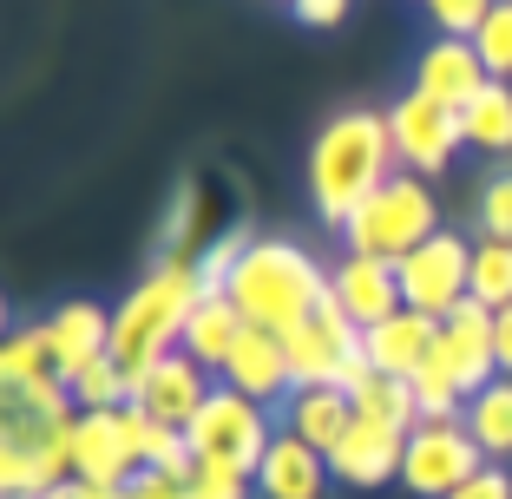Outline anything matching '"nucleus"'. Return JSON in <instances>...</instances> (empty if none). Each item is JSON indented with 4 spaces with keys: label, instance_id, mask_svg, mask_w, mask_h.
I'll list each match as a JSON object with an SVG mask.
<instances>
[{
    "label": "nucleus",
    "instance_id": "12",
    "mask_svg": "<svg viewBox=\"0 0 512 499\" xmlns=\"http://www.w3.org/2000/svg\"><path fill=\"white\" fill-rule=\"evenodd\" d=\"M401 460H407V434L388 421H368V414H355L348 434L329 447V473L342 486H355V493H375V486L401 480Z\"/></svg>",
    "mask_w": 512,
    "mask_h": 499
},
{
    "label": "nucleus",
    "instance_id": "36",
    "mask_svg": "<svg viewBox=\"0 0 512 499\" xmlns=\"http://www.w3.org/2000/svg\"><path fill=\"white\" fill-rule=\"evenodd\" d=\"M119 499H191V480H178V473H151V467H138L132 480H125V493Z\"/></svg>",
    "mask_w": 512,
    "mask_h": 499
},
{
    "label": "nucleus",
    "instance_id": "33",
    "mask_svg": "<svg viewBox=\"0 0 512 499\" xmlns=\"http://www.w3.org/2000/svg\"><path fill=\"white\" fill-rule=\"evenodd\" d=\"M493 7L499 0H427V20H434V33H447V40H473Z\"/></svg>",
    "mask_w": 512,
    "mask_h": 499
},
{
    "label": "nucleus",
    "instance_id": "5",
    "mask_svg": "<svg viewBox=\"0 0 512 499\" xmlns=\"http://www.w3.org/2000/svg\"><path fill=\"white\" fill-rule=\"evenodd\" d=\"M440 204H434V184L414 178V171H394L388 184H381L375 197H368L362 211L348 217L342 243L348 257H381V263H401L414 257L427 237H440Z\"/></svg>",
    "mask_w": 512,
    "mask_h": 499
},
{
    "label": "nucleus",
    "instance_id": "29",
    "mask_svg": "<svg viewBox=\"0 0 512 499\" xmlns=\"http://www.w3.org/2000/svg\"><path fill=\"white\" fill-rule=\"evenodd\" d=\"M66 394H73L79 414H112V408H125V401H132V375H125V368L106 355V362L79 368V375L66 381Z\"/></svg>",
    "mask_w": 512,
    "mask_h": 499
},
{
    "label": "nucleus",
    "instance_id": "40",
    "mask_svg": "<svg viewBox=\"0 0 512 499\" xmlns=\"http://www.w3.org/2000/svg\"><path fill=\"white\" fill-rule=\"evenodd\" d=\"M46 499H86V486H79V480H66V486H53Z\"/></svg>",
    "mask_w": 512,
    "mask_h": 499
},
{
    "label": "nucleus",
    "instance_id": "14",
    "mask_svg": "<svg viewBox=\"0 0 512 499\" xmlns=\"http://www.w3.org/2000/svg\"><path fill=\"white\" fill-rule=\"evenodd\" d=\"M224 388L250 394V401H263V408H283L289 394H296V368H289V348L283 335L270 329H243V342L230 348V362H224Z\"/></svg>",
    "mask_w": 512,
    "mask_h": 499
},
{
    "label": "nucleus",
    "instance_id": "18",
    "mask_svg": "<svg viewBox=\"0 0 512 499\" xmlns=\"http://www.w3.org/2000/svg\"><path fill=\"white\" fill-rule=\"evenodd\" d=\"M46 335H53L60 381H73L79 368H92V362H106V355H112V309L73 296V303H60L53 316H46Z\"/></svg>",
    "mask_w": 512,
    "mask_h": 499
},
{
    "label": "nucleus",
    "instance_id": "43",
    "mask_svg": "<svg viewBox=\"0 0 512 499\" xmlns=\"http://www.w3.org/2000/svg\"><path fill=\"white\" fill-rule=\"evenodd\" d=\"M283 7H289V0H283Z\"/></svg>",
    "mask_w": 512,
    "mask_h": 499
},
{
    "label": "nucleus",
    "instance_id": "41",
    "mask_svg": "<svg viewBox=\"0 0 512 499\" xmlns=\"http://www.w3.org/2000/svg\"><path fill=\"white\" fill-rule=\"evenodd\" d=\"M86 499H119V493H99V486H86Z\"/></svg>",
    "mask_w": 512,
    "mask_h": 499
},
{
    "label": "nucleus",
    "instance_id": "37",
    "mask_svg": "<svg viewBox=\"0 0 512 499\" xmlns=\"http://www.w3.org/2000/svg\"><path fill=\"white\" fill-rule=\"evenodd\" d=\"M348 7H355V0H289V14H296L302 20V27H342V20H348Z\"/></svg>",
    "mask_w": 512,
    "mask_h": 499
},
{
    "label": "nucleus",
    "instance_id": "25",
    "mask_svg": "<svg viewBox=\"0 0 512 499\" xmlns=\"http://www.w3.org/2000/svg\"><path fill=\"white\" fill-rule=\"evenodd\" d=\"M460 132H467V145L480 158H512V86L506 79H493V86L460 112Z\"/></svg>",
    "mask_w": 512,
    "mask_h": 499
},
{
    "label": "nucleus",
    "instance_id": "1",
    "mask_svg": "<svg viewBox=\"0 0 512 499\" xmlns=\"http://www.w3.org/2000/svg\"><path fill=\"white\" fill-rule=\"evenodd\" d=\"M302 171H309V204H316V217L329 230H348V217L401 171L394 138H388V112L342 106L335 119H322L316 138H309V165Z\"/></svg>",
    "mask_w": 512,
    "mask_h": 499
},
{
    "label": "nucleus",
    "instance_id": "26",
    "mask_svg": "<svg viewBox=\"0 0 512 499\" xmlns=\"http://www.w3.org/2000/svg\"><path fill=\"white\" fill-rule=\"evenodd\" d=\"M355 401V414H368V421H388V427H401V434H414L421 427V401H414V381H401V375H368L362 388L348 394Z\"/></svg>",
    "mask_w": 512,
    "mask_h": 499
},
{
    "label": "nucleus",
    "instance_id": "23",
    "mask_svg": "<svg viewBox=\"0 0 512 499\" xmlns=\"http://www.w3.org/2000/svg\"><path fill=\"white\" fill-rule=\"evenodd\" d=\"M467 434H473V447L486 454V467H512V375H499V381H486L480 394L467 401Z\"/></svg>",
    "mask_w": 512,
    "mask_h": 499
},
{
    "label": "nucleus",
    "instance_id": "8",
    "mask_svg": "<svg viewBox=\"0 0 512 499\" xmlns=\"http://www.w3.org/2000/svg\"><path fill=\"white\" fill-rule=\"evenodd\" d=\"M480 467H486V454L473 447L467 421H421L414 434H407L401 486H407L414 499H453Z\"/></svg>",
    "mask_w": 512,
    "mask_h": 499
},
{
    "label": "nucleus",
    "instance_id": "13",
    "mask_svg": "<svg viewBox=\"0 0 512 499\" xmlns=\"http://www.w3.org/2000/svg\"><path fill=\"white\" fill-rule=\"evenodd\" d=\"M486 86H493V73H486V60L473 53V40L434 33V40L421 46V60H414V92H427V99H440V106H453V112H467Z\"/></svg>",
    "mask_w": 512,
    "mask_h": 499
},
{
    "label": "nucleus",
    "instance_id": "4",
    "mask_svg": "<svg viewBox=\"0 0 512 499\" xmlns=\"http://www.w3.org/2000/svg\"><path fill=\"white\" fill-rule=\"evenodd\" d=\"M204 303V270L197 257H158L119 303H112V362L151 368L158 355L184 348V322Z\"/></svg>",
    "mask_w": 512,
    "mask_h": 499
},
{
    "label": "nucleus",
    "instance_id": "19",
    "mask_svg": "<svg viewBox=\"0 0 512 499\" xmlns=\"http://www.w3.org/2000/svg\"><path fill=\"white\" fill-rule=\"evenodd\" d=\"M362 348H368V362H375L381 375L414 381V375H421V362L440 348V322L421 316V309H401V316H388V322H375V329H362Z\"/></svg>",
    "mask_w": 512,
    "mask_h": 499
},
{
    "label": "nucleus",
    "instance_id": "2",
    "mask_svg": "<svg viewBox=\"0 0 512 499\" xmlns=\"http://www.w3.org/2000/svg\"><path fill=\"white\" fill-rule=\"evenodd\" d=\"M73 427L79 408L66 381L0 394V499H46L73 480Z\"/></svg>",
    "mask_w": 512,
    "mask_h": 499
},
{
    "label": "nucleus",
    "instance_id": "16",
    "mask_svg": "<svg viewBox=\"0 0 512 499\" xmlns=\"http://www.w3.org/2000/svg\"><path fill=\"white\" fill-rule=\"evenodd\" d=\"M440 355H447V368L460 375L467 401L486 388V381H499V355H493V309L467 296V303L453 309V316H440Z\"/></svg>",
    "mask_w": 512,
    "mask_h": 499
},
{
    "label": "nucleus",
    "instance_id": "39",
    "mask_svg": "<svg viewBox=\"0 0 512 499\" xmlns=\"http://www.w3.org/2000/svg\"><path fill=\"white\" fill-rule=\"evenodd\" d=\"M493 355H499V375H512V309L493 316Z\"/></svg>",
    "mask_w": 512,
    "mask_h": 499
},
{
    "label": "nucleus",
    "instance_id": "20",
    "mask_svg": "<svg viewBox=\"0 0 512 499\" xmlns=\"http://www.w3.org/2000/svg\"><path fill=\"white\" fill-rule=\"evenodd\" d=\"M329 454H316L309 440L296 434H276L270 454H263V467H256V493L263 499H322V486H329Z\"/></svg>",
    "mask_w": 512,
    "mask_h": 499
},
{
    "label": "nucleus",
    "instance_id": "38",
    "mask_svg": "<svg viewBox=\"0 0 512 499\" xmlns=\"http://www.w3.org/2000/svg\"><path fill=\"white\" fill-rule=\"evenodd\" d=\"M453 499H512V467H480Z\"/></svg>",
    "mask_w": 512,
    "mask_h": 499
},
{
    "label": "nucleus",
    "instance_id": "24",
    "mask_svg": "<svg viewBox=\"0 0 512 499\" xmlns=\"http://www.w3.org/2000/svg\"><path fill=\"white\" fill-rule=\"evenodd\" d=\"M40 381H60L53 335H46V322H20V329H7V348H0V394L7 388H40Z\"/></svg>",
    "mask_w": 512,
    "mask_h": 499
},
{
    "label": "nucleus",
    "instance_id": "11",
    "mask_svg": "<svg viewBox=\"0 0 512 499\" xmlns=\"http://www.w3.org/2000/svg\"><path fill=\"white\" fill-rule=\"evenodd\" d=\"M132 375V401L151 414V421H165V427H191L197 421V408L211 401V388H217V375L204 362H191V355H158L151 368H125Z\"/></svg>",
    "mask_w": 512,
    "mask_h": 499
},
{
    "label": "nucleus",
    "instance_id": "7",
    "mask_svg": "<svg viewBox=\"0 0 512 499\" xmlns=\"http://www.w3.org/2000/svg\"><path fill=\"white\" fill-rule=\"evenodd\" d=\"M276 434H283V427H276V414L263 408V401H250V394L224 388V381H217L211 401L197 408V421L184 427L191 460H217V467H243V473L263 467V454H270Z\"/></svg>",
    "mask_w": 512,
    "mask_h": 499
},
{
    "label": "nucleus",
    "instance_id": "10",
    "mask_svg": "<svg viewBox=\"0 0 512 499\" xmlns=\"http://www.w3.org/2000/svg\"><path fill=\"white\" fill-rule=\"evenodd\" d=\"M388 138H394L401 171H414V178H440V171L453 165V152L467 145L460 112L440 106V99H427V92H414V86L388 106Z\"/></svg>",
    "mask_w": 512,
    "mask_h": 499
},
{
    "label": "nucleus",
    "instance_id": "3",
    "mask_svg": "<svg viewBox=\"0 0 512 499\" xmlns=\"http://www.w3.org/2000/svg\"><path fill=\"white\" fill-rule=\"evenodd\" d=\"M224 296L237 303V316L250 329L289 335L329 303V270H322V257H309L289 237H250V250L237 257V270L224 283Z\"/></svg>",
    "mask_w": 512,
    "mask_h": 499
},
{
    "label": "nucleus",
    "instance_id": "22",
    "mask_svg": "<svg viewBox=\"0 0 512 499\" xmlns=\"http://www.w3.org/2000/svg\"><path fill=\"white\" fill-rule=\"evenodd\" d=\"M243 329H250V322L237 316V303H230L224 289H204V303L191 309V322H184V355L204 362L211 375H224V362H230V348L243 342Z\"/></svg>",
    "mask_w": 512,
    "mask_h": 499
},
{
    "label": "nucleus",
    "instance_id": "32",
    "mask_svg": "<svg viewBox=\"0 0 512 499\" xmlns=\"http://www.w3.org/2000/svg\"><path fill=\"white\" fill-rule=\"evenodd\" d=\"M250 493H256V473L243 467H217V460L191 467V499H250Z\"/></svg>",
    "mask_w": 512,
    "mask_h": 499
},
{
    "label": "nucleus",
    "instance_id": "28",
    "mask_svg": "<svg viewBox=\"0 0 512 499\" xmlns=\"http://www.w3.org/2000/svg\"><path fill=\"white\" fill-rule=\"evenodd\" d=\"M414 401H421V421H460L467 414V388H460V375L447 368V355H427L421 375H414Z\"/></svg>",
    "mask_w": 512,
    "mask_h": 499
},
{
    "label": "nucleus",
    "instance_id": "6",
    "mask_svg": "<svg viewBox=\"0 0 512 499\" xmlns=\"http://www.w3.org/2000/svg\"><path fill=\"white\" fill-rule=\"evenodd\" d=\"M283 348H289V368H296V388H342V394H355L368 375H375V362H368V348H362V322L342 316L335 296L302 322V329H289Z\"/></svg>",
    "mask_w": 512,
    "mask_h": 499
},
{
    "label": "nucleus",
    "instance_id": "27",
    "mask_svg": "<svg viewBox=\"0 0 512 499\" xmlns=\"http://www.w3.org/2000/svg\"><path fill=\"white\" fill-rule=\"evenodd\" d=\"M473 303L512 309V243L506 237H473Z\"/></svg>",
    "mask_w": 512,
    "mask_h": 499
},
{
    "label": "nucleus",
    "instance_id": "30",
    "mask_svg": "<svg viewBox=\"0 0 512 499\" xmlns=\"http://www.w3.org/2000/svg\"><path fill=\"white\" fill-rule=\"evenodd\" d=\"M473 53L486 60V73H493V79H506V86H512V0H499L493 14L480 20V33H473Z\"/></svg>",
    "mask_w": 512,
    "mask_h": 499
},
{
    "label": "nucleus",
    "instance_id": "31",
    "mask_svg": "<svg viewBox=\"0 0 512 499\" xmlns=\"http://www.w3.org/2000/svg\"><path fill=\"white\" fill-rule=\"evenodd\" d=\"M473 224H480V237H506L512 243V165L486 171L480 204H473Z\"/></svg>",
    "mask_w": 512,
    "mask_h": 499
},
{
    "label": "nucleus",
    "instance_id": "21",
    "mask_svg": "<svg viewBox=\"0 0 512 499\" xmlns=\"http://www.w3.org/2000/svg\"><path fill=\"white\" fill-rule=\"evenodd\" d=\"M276 421H283V434L309 440L316 454H329L335 440L348 434V421H355V401H348L342 388H296L283 408H276Z\"/></svg>",
    "mask_w": 512,
    "mask_h": 499
},
{
    "label": "nucleus",
    "instance_id": "42",
    "mask_svg": "<svg viewBox=\"0 0 512 499\" xmlns=\"http://www.w3.org/2000/svg\"><path fill=\"white\" fill-rule=\"evenodd\" d=\"M421 7H427V0H421Z\"/></svg>",
    "mask_w": 512,
    "mask_h": 499
},
{
    "label": "nucleus",
    "instance_id": "17",
    "mask_svg": "<svg viewBox=\"0 0 512 499\" xmlns=\"http://www.w3.org/2000/svg\"><path fill=\"white\" fill-rule=\"evenodd\" d=\"M132 473H138V454L119 434V408L112 414H79V427H73V480L99 486V493H125Z\"/></svg>",
    "mask_w": 512,
    "mask_h": 499
},
{
    "label": "nucleus",
    "instance_id": "15",
    "mask_svg": "<svg viewBox=\"0 0 512 499\" xmlns=\"http://www.w3.org/2000/svg\"><path fill=\"white\" fill-rule=\"evenodd\" d=\"M329 296L342 303V316H355L362 329H375V322L401 316L407 296H401V270L381 257H342L329 270Z\"/></svg>",
    "mask_w": 512,
    "mask_h": 499
},
{
    "label": "nucleus",
    "instance_id": "9",
    "mask_svg": "<svg viewBox=\"0 0 512 499\" xmlns=\"http://www.w3.org/2000/svg\"><path fill=\"white\" fill-rule=\"evenodd\" d=\"M401 270V296L407 309H421V316H453V309L473 296V243L460 237V230H440V237H427L414 257L394 263Z\"/></svg>",
    "mask_w": 512,
    "mask_h": 499
},
{
    "label": "nucleus",
    "instance_id": "34",
    "mask_svg": "<svg viewBox=\"0 0 512 499\" xmlns=\"http://www.w3.org/2000/svg\"><path fill=\"white\" fill-rule=\"evenodd\" d=\"M191 237H197V184H178L171 217H165V257H197Z\"/></svg>",
    "mask_w": 512,
    "mask_h": 499
},
{
    "label": "nucleus",
    "instance_id": "35",
    "mask_svg": "<svg viewBox=\"0 0 512 499\" xmlns=\"http://www.w3.org/2000/svg\"><path fill=\"white\" fill-rule=\"evenodd\" d=\"M243 250H250V230H224V237H217L211 250H197V270H204V289H224Z\"/></svg>",
    "mask_w": 512,
    "mask_h": 499
}]
</instances>
